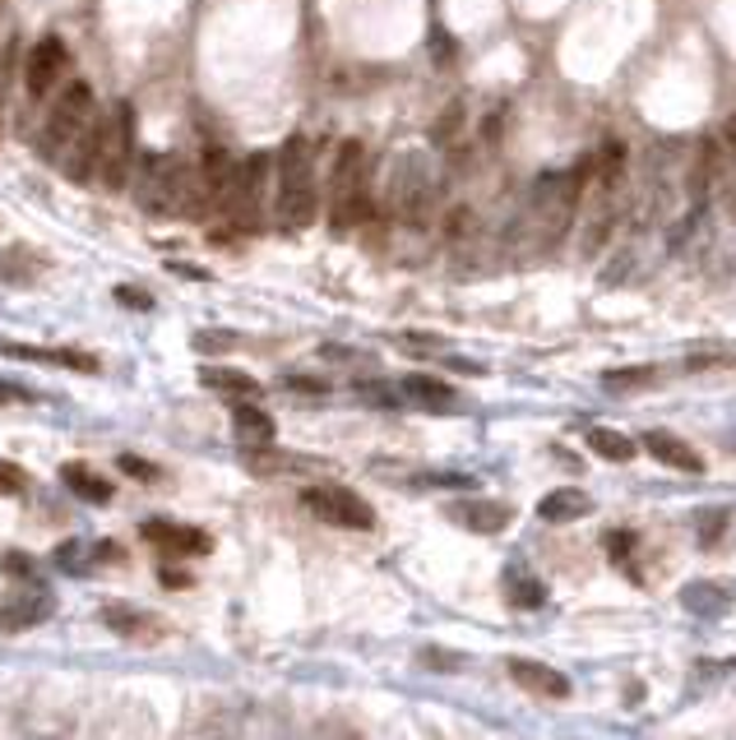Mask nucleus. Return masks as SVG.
<instances>
[{
	"label": "nucleus",
	"instance_id": "obj_1",
	"mask_svg": "<svg viewBox=\"0 0 736 740\" xmlns=\"http://www.w3.org/2000/svg\"><path fill=\"white\" fill-rule=\"evenodd\" d=\"M320 213V186H316V158H310L306 134H293L278 153V195H274V222L278 232H306Z\"/></svg>",
	"mask_w": 736,
	"mask_h": 740
},
{
	"label": "nucleus",
	"instance_id": "obj_2",
	"mask_svg": "<svg viewBox=\"0 0 736 740\" xmlns=\"http://www.w3.org/2000/svg\"><path fill=\"white\" fill-rule=\"evenodd\" d=\"M375 213L371 195V153L362 140H343L329 172V222L333 232H352Z\"/></svg>",
	"mask_w": 736,
	"mask_h": 740
},
{
	"label": "nucleus",
	"instance_id": "obj_3",
	"mask_svg": "<svg viewBox=\"0 0 736 740\" xmlns=\"http://www.w3.org/2000/svg\"><path fill=\"white\" fill-rule=\"evenodd\" d=\"M190 186H195V167L182 158V153H149L144 167H140V209L144 213H186L190 209Z\"/></svg>",
	"mask_w": 736,
	"mask_h": 740
},
{
	"label": "nucleus",
	"instance_id": "obj_4",
	"mask_svg": "<svg viewBox=\"0 0 736 740\" xmlns=\"http://www.w3.org/2000/svg\"><path fill=\"white\" fill-rule=\"evenodd\" d=\"M135 167V107L111 102L98 121V176L94 181L107 190H121Z\"/></svg>",
	"mask_w": 736,
	"mask_h": 740
},
{
	"label": "nucleus",
	"instance_id": "obj_5",
	"mask_svg": "<svg viewBox=\"0 0 736 740\" xmlns=\"http://www.w3.org/2000/svg\"><path fill=\"white\" fill-rule=\"evenodd\" d=\"M574 209H579V172L542 176L538 190H532V228H538L542 251H556V245L565 241Z\"/></svg>",
	"mask_w": 736,
	"mask_h": 740
},
{
	"label": "nucleus",
	"instance_id": "obj_6",
	"mask_svg": "<svg viewBox=\"0 0 736 740\" xmlns=\"http://www.w3.org/2000/svg\"><path fill=\"white\" fill-rule=\"evenodd\" d=\"M94 117V88H88L84 79H70V84H61L56 88V102L47 111V125H42V158L47 163H61V153L70 148V140L79 134V125Z\"/></svg>",
	"mask_w": 736,
	"mask_h": 740
},
{
	"label": "nucleus",
	"instance_id": "obj_7",
	"mask_svg": "<svg viewBox=\"0 0 736 740\" xmlns=\"http://www.w3.org/2000/svg\"><path fill=\"white\" fill-rule=\"evenodd\" d=\"M301 509L316 513L320 523L329 528H348V532H371L375 528V509L356 496L352 486H339V482H316L301 490Z\"/></svg>",
	"mask_w": 736,
	"mask_h": 740
},
{
	"label": "nucleus",
	"instance_id": "obj_8",
	"mask_svg": "<svg viewBox=\"0 0 736 740\" xmlns=\"http://www.w3.org/2000/svg\"><path fill=\"white\" fill-rule=\"evenodd\" d=\"M264 190H270V153H251L245 163H237L232 186H228V213L241 232H260V209H264Z\"/></svg>",
	"mask_w": 736,
	"mask_h": 740
},
{
	"label": "nucleus",
	"instance_id": "obj_9",
	"mask_svg": "<svg viewBox=\"0 0 736 740\" xmlns=\"http://www.w3.org/2000/svg\"><path fill=\"white\" fill-rule=\"evenodd\" d=\"M140 537L158 555H167V560H186V555H209L213 551V537L209 532H199L190 523H176V519H144Z\"/></svg>",
	"mask_w": 736,
	"mask_h": 740
},
{
	"label": "nucleus",
	"instance_id": "obj_10",
	"mask_svg": "<svg viewBox=\"0 0 736 740\" xmlns=\"http://www.w3.org/2000/svg\"><path fill=\"white\" fill-rule=\"evenodd\" d=\"M70 75V47H65L61 37H42L37 47L29 52V65H24V84L33 98H47L65 84Z\"/></svg>",
	"mask_w": 736,
	"mask_h": 740
},
{
	"label": "nucleus",
	"instance_id": "obj_11",
	"mask_svg": "<svg viewBox=\"0 0 736 740\" xmlns=\"http://www.w3.org/2000/svg\"><path fill=\"white\" fill-rule=\"evenodd\" d=\"M98 620L107 625L111 634H121L125 643H158V639H167V620H158L153 611L130 607V601H107V607L98 611Z\"/></svg>",
	"mask_w": 736,
	"mask_h": 740
},
{
	"label": "nucleus",
	"instance_id": "obj_12",
	"mask_svg": "<svg viewBox=\"0 0 736 740\" xmlns=\"http://www.w3.org/2000/svg\"><path fill=\"white\" fill-rule=\"evenodd\" d=\"M444 519L450 523H459V528H468V532H482V537H491V532H505L509 523H515V505H505V500H454L450 509H444Z\"/></svg>",
	"mask_w": 736,
	"mask_h": 740
},
{
	"label": "nucleus",
	"instance_id": "obj_13",
	"mask_svg": "<svg viewBox=\"0 0 736 740\" xmlns=\"http://www.w3.org/2000/svg\"><path fill=\"white\" fill-rule=\"evenodd\" d=\"M505 671H509V681H515L519 689L538 694V699H570V681H565L556 666H547V662L509 658V662H505Z\"/></svg>",
	"mask_w": 736,
	"mask_h": 740
},
{
	"label": "nucleus",
	"instance_id": "obj_14",
	"mask_svg": "<svg viewBox=\"0 0 736 740\" xmlns=\"http://www.w3.org/2000/svg\"><path fill=\"white\" fill-rule=\"evenodd\" d=\"M47 255L29 241H14L0 251V287H33L42 274H47Z\"/></svg>",
	"mask_w": 736,
	"mask_h": 740
},
{
	"label": "nucleus",
	"instance_id": "obj_15",
	"mask_svg": "<svg viewBox=\"0 0 736 740\" xmlns=\"http://www.w3.org/2000/svg\"><path fill=\"white\" fill-rule=\"evenodd\" d=\"M232 431L245 454L264 450V444H274V417L255 408V398H232Z\"/></svg>",
	"mask_w": 736,
	"mask_h": 740
},
{
	"label": "nucleus",
	"instance_id": "obj_16",
	"mask_svg": "<svg viewBox=\"0 0 736 740\" xmlns=\"http://www.w3.org/2000/svg\"><path fill=\"white\" fill-rule=\"evenodd\" d=\"M639 450L653 454L662 467H677V473H704V459L690 450L681 435H672V431H649V435L639 440Z\"/></svg>",
	"mask_w": 736,
	"mask_h": 740
},
{
	"label": "nucleus",
	"instance_id": "obj_17",
	"mask_svg": "<svg viewBox=\"0 0 736 740\" xmlns=\"http://www.w3.org/2000/svg\"><path fill=\"white\" fill-rule=\"evenodd\" d=\"M56 616V601L52 597H10V601H0V634H24L33 630V625L42 620H52Z\"/></svg>",
	"mask_w": 736,
	"mask_h": 740
},
{
	"label": "nucleus",
	"instance_id": "obj_18",
	"mask_svg": "<svg viewBox=\"0 0 736 740\" xmlns=\"http://www.w3.org/2000/svg\"><path fill=\"white\" fill-rule=\"evenodd\" d=\"M593 513V496H584L579 486H556L538 500V519L542 523H579Z\"/></svg>",
	"mask_w": 736,
	"mask_h": 740
},
{
	"label": "nucleus",
	"instance_id": "obj_19",
	"mask_svg": "<svg viewBox=\"0 0 736 740\" xmlns=\"http://www.w3.org/2000/svg\"><path fill=\"white\" fill-rule=\"evenodd\" d=\"M404 398H413L427 412H454L459 408V389L444 385L440 375H404Z\"/></svg>",
	"mask_w": 736,
	"mask_h": 740
},
{
	"label": "nucleus",
	"instance_id": "obj_20",
	"mask_svg": "<svg viewBox=\"0 0 736 740\" xmlns=\"http://www.w3.org/2000/svg\"><path fill=\"white\" fill-rule=\"evenodd\" d=\"M61 482H65V490H70L75 500H84V505H111V482L102 477V473H94L88 463H61Z\"/></svg>",
	"mask_w": 736,
	"mask_h": 740
},
{
	"label": "nucleus",
	"instance_id": "obj_21",
	"mask_svg": "<svg viewBox=\"0 0 736 740\" xmlns=\"http://www.w3.org/2000/svg\"><path fill=\"white\" fill-rule=\"evenodd\" d=\"M589 450L597 459H607V463H630L639 454V444L630 435H620V431H607V426H593V431H589Z\"/></svg>",
	"mask_w": 736,
	"mask_h": 740
},
{
	"label": "nucleus",
	"instance_id": "obj_22",
	"mask_svg": "<svg viewBox=\"0 0 736 740\" xmlns=\"http://www.w3.org/2000/svg\"><path fill=\"white\" fill-rule=\"evenodd\" d=\"M199 379H205L209 389L228 394V398H260V379L241 375V371H222V366H205L199 371Z\"/></svg>",
	"mask_w": 736,
	"mask_h": 740
},
{
	"label": "nucleus",
	"instance_id": "obj_23",
	"mask_svg": "<svg viewBox=\"0 0 736 740\" xmlns=\"http://www.w3.org/2000/svg\"><path fill=\"white\" fill-rule=\"evenodd\" d=\"M685 601V611H695V616H723L727 611V597L718 583H690V588L681 593Z\"/></svg>",
	"mask_w": 736,
	"mask_h": 740
},
{
	"label": "nucleus",
	"instance_id": "obj_24",
	"mask_svg": "<svg viewBox=\"0 0 736 740\" xmlns=\"http://www.w3.org/2000/svg\"><path fill=\"white\" fill-rule=\"evenodd\" d=\"M505 588H509V601H515V607H524V611H538L542 601H547V588L538 578H528L524 570H509L505 574Z\"/></svg>",
	"mask_w": 736,
	"mask_h": 740
},
{
	"label": "nucleus",
	"instance_id": "obj_25",
	"mask_svg": "<svg viewBox=\"0 0 736 740\" xmlns=\"http://www.w3.org/2000/svg\"><path fill=\"white\" fill-rule=\"evenodd\" d=\"M653 379H658L653 366H626V371H607V379H602V385H607L612 394H635V389H649Z\"/></svg>",
	"mask_w": 736,
	"mask_h": 740
},
{
	"label": "nucleus",
	"instance_id": "obj_26",
	"mask_svg": "<svg viewBox=\"0 0 736 740\" xmlns=\"http://www.w3.org/2000/svg\"><path fill=\"white\" fill-rule=\"evenodd\" d=\"M695 519H700V523H695L700 546H713V542H718V537H723V528L732 523V509H723V505H718V509H700Z\"/></svg>",
	"mask_w": 736,
	"mask_h": 740
},
{
	"label": "nucleus",
	"instance_id": "obj_27",
	"mask_svg": "<svg viewBox=\"0 0 736 740\" xmlns=\"http://www.w3.org/2000/svg\"><path fill=\"white\" fill-rule=\"evenodd\" d=\"M24 490H29V473L19 463L0 459V496H24Z\"/></svg>",
	"mask_w": 736,
	"mask_h": 740
},
{
	"label": "nucleus",
	"instance_id": "obj_28",
	"mask_svg": "<svg viewBox=\"0 0 736 740\" xmlns=\"http://www.w3.org/2000/svg\"><path fill=\"white\" fill-rule=\"evenodd\" d=\"M398 347H404V352H444L440 333H404V339H398Z\"/></svg>",
	"mask_w": 736,
	"mask_h": 740
},
{
	"label": "nucleus",
	"instance_id": "obj_29",
	"mask_svg": "<svg viewBox=\"0 0 736 740\" xmlns=\"http://www.w3.org/2000/svg\"><path fill=\"white\" fill-rule=\"evenodd\" d=\"M356 394H362L366 402H381V408H398V394L385 389V385H371V379H362V385H356Z\"/></svg>",
	"mask_w": 736,
	"mask_h": 740
},
{
	"label": "nucleus",
	"instance_id": "obj_30",
	"mask_svg": "<svg viewBox=\"0 0 736 740\" xmlns=\"http://www.w3.org/2000/svg\"><path fill=\"white\" fill-rule=\"evenodd\" d=\"M325 356H329V362H348V366H375V356L371 352H352V347H325Z\"/></svg>",
	"mask_w": 736,
	"mask_h": 740
},
{
	"label": "nucleus",
	"instance_id": "obj_31",
	"mask_svg": "<svg viewBox=\"0 0 736 740\" xmlns=\"http://www.w3.org/2000/svg\"><path fill=\"white\" fill-rule=\"evenodd\" d=\"M121 473L140 477V482H158V467L144 463V459H135V454H121Z\"/></svg>",
	"mask_w": 736,
	"mask_h": 740
},
{
	"label": "nucleus",
	"instance_id": "obj_32",
	"mask_svg": "<svg viewBox=\"0 0 736 740\" xmlns=\"http://www.w3.org/2000/svg\"><path fill=\"white\" fill-rule=\"evenodd\" d=\"M117 301L130 306V310H149L153 306V297H149V291H140V287H117Z\"/></svg>",
	"mask_w": 736,
	"mask_h": 740
},
{
	"label": "nucleus",
	"instance_id": "obj_33",
	"mask_svg": "<svg viewBox=\"0 0 736 740\" xmlns=\"http://www.w3.org/2000/svg\"><path fill=\"white\" fill-rule=\"evenodd\" d=\"M0 574H33L29 555H24V551H10L6 560H0Z\"/></svg>",
	"mask_w": 736,
	"mask_h": 740
},
{
	"label": "nucleus",
	"instance_id": "obj_34",
	"mask_svg": "<svg viewBox=\"0 0 736 740\" xmlns=\"http://www.w3.org/2000/svg\"><path fill=\"white\" fill-rule=\"evenodd\" d=\"M237 339H232V333H199V339H195V347H205V352H218V347H232Z\"/></svg>",
	"mask_w": 736,
	"mask_h": 740
},
{
	"label": "nucleus",
	"instance_id": "obj_35",
	"mask_svg": "<svg viewBox=\"0 0 736 740\" xmlns=\"http://www.w3.org/2000/svg\"><path fill=\"white\" fill-rule=\"evenodd\" d=\"M287 389H306V394H325L329 385H325V379H301V375H287Z\"/></svg>",
	"mask_w": 736,
	"mask_h": 740
},
{
	"label": "nucleus",
	"instance_id": "obj_36",
	"mask_svg": "<svg viewBox=\"0 0 736 740\" xmlns=\"http://www.w3.org/2000/svg\"><path fill=\"white\" fill-rule=\"evenodd\" d=\"M704 366H732V356H690L685 371H704Z\"/></svg>",
	"mask_w": 736,
	"mask_h": 740
},
{
	"label": "nucleus",
	"instance_id": "obj_37",
	"mask_svg": "<svg viewBox=\"0 0 736 740\" xmlns=\"http://www.w3.org/2000/svg\"><path fill=\"white\" fill-rule=\"evenodd\" d=\"M421 662L427 666H459V658H450V653H421Z\"/></svg>",
	"mask_w": 736,
	"mask_h": 740
},
{
	"label": "nucleus",
	"instance_id": "obj_38",
	"mask_svg": "<svg viewBox=\"0 0 736 740\" xmlns=\"http://www.w3.org/2000/svg\"><path fill=\"white\" fill-rule=\"evenodd\" d=\"M10 398H19V389H10L6 379H0V402H10Z\"/></svg>",
	"mask_w": 736,
	"mask_h": 740
}]
</instances>
